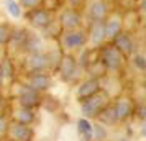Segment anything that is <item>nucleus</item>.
<instances>
[{
    "label": "nucleus",
    "mask_w": 146,
    "mask_h": 141,
    "mask_svg": "<svg viewBox=\"0 0 146 141\" xmlns=\"http://www.w3.org/2000/svg\"><path fill=\"white\" fill-rule=\"evenodd\" d=\"M58 40L61 44V51L82 49L87 44V31L84 26L76 28V30H62Z\"/></svg>",
    "instance_id": "nucleus-1"
},
{
    "label": "nucleus",
    "mask_w": 146,
    "mask_h": 141,
    "mask_svg": "<svg viewBox=\"0 0 146 141\" xmlns=\"http://www.w3.org/2000/svg\"><path fill=\"white\" fill-rule=\"evenodd\" d=\"M112 10L107 0H86L82 15L86 21H104Z\"/></svg>",
    "instance_id": "nucleus-2"
},
{
    "label": "nucleus",
    "mask_w": 146,
    "mask_h": 141,
    "mask_svg": "<svg viewBox=\"0 0 146 141\" xmlns=\"http://www.w3.org/2000/svg\"><path fill=\"white\" fill-rule=\"evenodd\" d=\"M56 20L59 23L61 30H76V28L84 26V21H86L80 10L71 7H61L56 15Z\"/></svg>",
    "instance_id": "nucleus-3"
},
{
    "label": "nucleus",
    "mask_w": 146,
    "mask_h": 141,
    "mask_svg": "<svg viewBox=\"0 0 146 141\" xmlns=\"http://www.w3.org/2000/svg\"><path fill=\"white\" fill-rule=\"evenodd\" d=\"M99 51H100L99 61H100V64L104 66V69H108V71H120V67L123 66V54L120 53L112 43L100 46Z\"/></svg>",
    "instance_id": "nucleus-4"
},
{
    "label": "nucleus",
    "mask_w": 146,
    "mask_h": 141,
    "mask_svg": "<svg viewBox=\"0 0 146 141\" xmlns=\"http://www.w3.org/2000/svg\"><path fill=\"white\" fill-rule=\"evenodd\" d=\"M54 18H56L54 12L48 10V8L43 7V5L38 7V8H35V10L25 12V20L28 21V25L31 28H35V30H38V31L43 30L46 25H49Z\"/></svg>",
    "instance_id": "nucleus-5"
},
{
    "label": "nucleus",
    "mask_w": 146,
    "mask_h": 141,
    "mask_svg": "<svg viewBox=\"0 0 146 141\" xmlns=\"http://www.w3.org/2000/svg\"><path fill=\"white\" fill-rule=\"evenodd\" d=\"M87 43L92 46V49H99L107 43L105 31H104V21H89L87 26Z\"/></svg>",
    "instance_id": "nucleus-6"
},
{
    "label": "nucleus",
    "mask_w": 146,
    "mask_h": 141,
    "mask_svg": "<svg viewBox=\"0 0 146 141\" xmlns=\"http://www.w3.org/2000/svg\"><path fill=\"white\" fill-rule=\"evenodd\" d=\"M25 69L28 74H35V72H48L49 71V62H48L46 53H33L27 54L25 59Z\"/></svg>",
    "instance_id": "nucleus-7"
},
{
    "label": "nucleus",
    "mask_w": 146,
    "mask_h": 141,
    "mask_svg": "<svg viewBox=\"0 0 146 141\" xmlns=\"http://www.w3.org/2000/svg\"><path fill=\"white\" fill-rule=\"evenodd\" d=\"M123 30V17L118 12H110L108 17L104 20V31H105V40L112 41L117 34Z\"/></svg>",
    "instance_id": "nucleus-8"
},
{
    "label": "nucleus",
    "mask_w": 146,
    "mask_h": 141,
    "mask_svg": "<svg viewBox=\"0 0 146 141\" xmlns=\"http://www.w3.org/2000/svg\"><path fill=\"white\" fill-rule=\"evenodd\" d=\"M44 48H46L44 38H43L40 33L28 30V31H27V36H25V43H23V48H21V51H23L25 54L43 53V51H44Z\"/></svg>",
    "instance_id": "nucleus-9"
},
{
    "label": "nucleus",
    "mask_w": 146,
    "mask_h": 141,
    "mask_svg": "<svg viewBox=\"0 0 146 141\" xmlns=\"http://www.w3.org/2000/svg\"><path fill=\"white\" fill-rule=\"evenodd\" d=\"M105 94H102V92H97V94L90 95L89 99H86V100H82L84 103H82V112L87 115V117H94V115H99L102 110H104V107H105Z\"/></svg>",
    "instance_id": "nucleus-10"
},
{
    "label": "nucleus",
    "mask_w": 146,
    "mask_h": 141,
    "mask_svg": "<svg viewBox=\"0 0 146 141\" xmlns=\"http://www.w3.org/2000/svg\"><path fill=\"white\" fill-rule=\"evenodd\" d=\"M58 69H59L61 77H62L64 81H72V79L77 77V72H79V64H77V61L74 59L72 56H69V54H62Z\"/></svg>",
    "instance_id": "nucleus-11"
},
{
    "label": "nucleus",
    "mask_w": 146,
    "mask_h": 141,
    "mask_svg": "<svg viewBox=\"0 0 146 141\" xmlns=\"http://www.w3.org/2000/svg\"><path fill=\"white\" fill-rule=\"evenodd\" d=\"M112 44L117 48L123 56H131V54L135 53V40H133L131 33H128V31H123V30H121V31L112 40Z\"/></svg>",
    "instance_id": "nucleus-12"
},
{
    "label": "nucleus",
    "mask_w": 146,
    "mask_h": 141,
    "mask_svg": "<svg viewBox=\"0 0 146 141\" xmlns=\"http://www.w3.org/2000/svg\"><path fill=\"white\" fill-rule=\"evenodd\" d=\"M28 87L35 89L36 92L41 90H48L51 87V77L46 72H35V74H28Z\"/></svg>",
    "instance_id": "nucleus-13"
},
{
    "label": "nucleus",
    "mask_w": 146,
    "mask_h": 141,
    "mask_svg": "<svg viewBox=\"0 0 146 141\" xmlns=\"http://www.w3.org/2000/svg\"><path fill=\"white\" fill-rule=\"evenodd\" d=\"M20 102L25 108L35 107V105H38V102H40V92H36L35 89L25 85V87H21V90H20Z\"/></svg>",
    "instance_id": "nucleus-14"
},
{
    "label": "nucleus",
    "mask_w": 146,
    "mask_h": 141,
    "mask_svg": "<svg viewBox=\"0 0 146 141\" xmlns=\"http://www.w3.org/2000/svg\"><path fill=\"white\" fill-rule=\"evenodd\" d=\"M100 90V84L97 79H89V81L82 82L79 87V92H77V95H79L80 100H86V99H89L90 95L97 94Z\"/></svg>",
    "instance_id": "nucleus-15"
},
{
    "label": "nucleus",
    "mask_w": 146,
    "mask_h": 141,
    "mask_svg": "<svg viewBox=\"0 0 146 141\" xmlns=\"http://www.w3.org/2000/svg\"><path fill=\"white\" fill-rule=\"evenodd\" d=\"M61 31H62V30H61L59 23H58V20L54 18L49 25H46L43 30H40V34L46 40V38H58V36L61 34Z\"/></svg>",
    "instance_id": "nucleus-16"
},
{
    "label": "nucleus",
    "mask_w": 146,
    "mask_h": 141,
    "mask_svg": "<svg viewBox=\"0 0 146 141\" xmlns=\"http://www.w3.org/2000/svg\"><path fill=\"white\" fill-rule=\"evenodd\" d=\"M115 115H117V118H125L128 115L131 113V103L125 99H121V100L117 102V105H115Z\"/></svg>",
    "instance_id": "nucleus-17"
},
{
    "label": "nucleus",
    "mask_w": 146,
    "mask_h": 141,
    "mask_svg": "<svg viewBox=\"0 0 146 141\" xmlns=\"http://www.w3.org/2000/svg\"><path fill=\"white\" fill-rule=\"evenodd\" d=\"M5 8H7L8 15L15 18V20H18L23 17V10H21L20 3L17 2V0H5Z\"/></svg>",
    "instance_id": "nucleus-18"
},
{
    "label": "nucleus",
    "mask_w": 146,
    "mask_h": 141,
    "mask_svg": "<svg viewBox=\"0 0 146 141\" xmlns=\"http://www.w3.org/2000/svg\"><path fill=\"white\" fill-rule=\"evenodd\" d=\"M0 74H2V77H3V81L7 79V81H10V79H13V64L10 62L8 59H3L2 62H0Z\"/></svg>",
    "instance_id": "nucleus-19"
},
{
    "label": "nucleus",
    "mask_w": 146,
    "mask_h": 141,
    "mask_svg": "<svg viewBox=\"0 0 146 141\" xmlns=\"http://www.w3.org/2000/svg\"><path fill=\"white\" fill-rule=\"evenodd\" d=\"M12 28L8 23H5V21H2L0 23V46H5L8 43V40H10V33H12Z\"/></svg>",
    "instance_id": "nucleus-20"
},
{
    "label": "nucleus",
    "mask_w": 146,
    "mask_h": 141,
    "mask_svg": "<svg viewBox=\"0 0 146 141\" xmlns=\"http://www.w3.org/2000/svg\"><path fill=\"white\" fill-rule=\"evenodd\" d=\"M13 136L17 138V140L25 141V140H28V136H30V130H28V126L25 125V123L15 125L13 126Z\"/></svg>",
    "instance_id": "nucleus-21"
},
{
    "label": "nucleus",
    "mask_w": 146,
    "mask_h": 141,
    "mask_svg": "<svg viewBox=\"0 0 146 141\" xmlns=\"http://www.w3.org/2000/svg\"><path fill=\"white\" fill-rule=\"evenodd\" d=\"M17 2L20 3L23 12H30V10H35V8L41 7L44 0H17Z\"/></svg>",
    "instance_id": "nucleus-22"
},
{
    "label": "nucleus",
    "mask_w": 146,
    "mask_h": 141,
    "mask_svg": "<svg viewBox=\"0 0 146 141\" xmlns=\"http://www.w3.org/2000/svg\"><path fill=\"white\" fill-rule=\"evenodd\" d=\"M100 118L107 123H112V121L117 120V115H115V110L113 108H105V110H102V115H100Z\"/></svg>",
    "instance_id": "nucleus-23"
},
{
    "label": "nucleus",
    "mask_w": 146,
    "mask_h": 141,
    "mask_svg": "<svg viewBox=\"0 0 146 141\" xmlns=\"http://www.w3.org/2000/svg\"><path fill=\"white\" fill-rule=\"evenodd\" d=\"M133 64L138 67L139 71H145L146 69V61L141 54H133Z\"/></svg>",
    "instance_id": "nucleus-24"
},
{
    "label": "nucleus",
    "mask_w": 146,
    "mask_h": 141,
    "mask_svg": "<svg viewBox=\"0 0 146 141\" xmlns=\"http://www.w3.org/2000/svg\"><path fill=\"white\" fill-rule=\"evenodd\" d=\"M18 118L21 120V123H28V121L33 120V113L30 112V108H25V110H21V112H20Z\"/></svg>",
    "instance_id": "nucleus-25"
},
{
    "label": "nucleus",
    "mask_w": 146,
    "mask_h": 141,
    "mask_svg": "<svg viewBox=\"0 0 146 141\" xmlns=\"http://www.w3.org/2000/svg\"><path fill=\"white\" fill-rule=\"evenodd\" d=\"M84 2L86 0H66V7H71V8H76V10H80L82 12V7H84Z\"/></svg>",
    "instance_id": "nucleus-26"
},
{
    "label": "nucleus",
    "mask_w": 146,
    "mask_h": 141,
    "mask_svg": "<svg viewBox=\"0 0 146 141\" xmlns=\"http://www.w3.org/2000/svg\"><path fill=\"white\" fill-rule=\"evenodd\" d=\"M79 130L82 131V133L90 134V131H92V126H90V123H89L87 120H80V121H79Z\"/></svg>",
    "instance_id": "nucleus-27"
},
{
    "label": "nucleus",
    "mask_w": 146,
    "mask_h": 141,
    "mask_svg": "<svg viewBox=\"0 0 146 141\" xmlns=\"http://www.w3.org/2000/svg\"><path fill=\"white\" fill-rule=\"evenodd\" d=\"M94 133L97 134V138H104L105 136V131L102 126H94Z\"/></svg>",
    "instance_id": "nucleus-28"
},
{
    "label": "nucleus",
    "mask_w": 146,
    "mask_h": 141,
    "mask_svg": "<svg viewBox=\"0 0 146 141\" xmlns=\"http://www.w3.org/2000/svg\"><path fill=\"white\" fill-rule=\"evenodd\" d=\"M5 126H7V123H5V120L0 117V131H3V130H5Z\"/></svg>",
    "instance_id": "nucleus-29"
},
{
    "label": "nucleus",
    "mask_w": 146,
    "mask_h": 141,
    "mask_svg": "<svg viewBox=\"0 0 146 141\" xmlns=\"http://www.w3.org/2000/svg\"><path fill=\"white\" fill-rule=\"evenodd\" d=\"M3 87V77H2V74H0V89Z\"/></svg>",
    "instance_id": "nucleus-30"
},
{
    "label": "nucleus",
    "mask_w": 146,
    "mask_h": 141,
    "mask_svg": "<svg viewBox=\"0 0 146 141\" xmlns=\"http://www.w3.org/2000/svg\"><path fill=\"white\" fill-rule=\"evenodd\" d=\"M2 105H3V99L0 97V108H2Z\"/></svg>",
    "instance_id": "nucleus-31"
}]
</instances>
